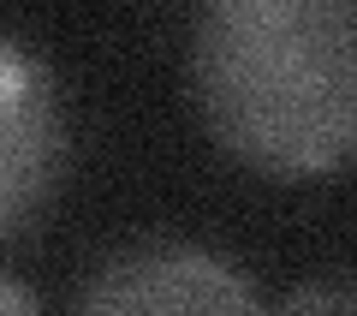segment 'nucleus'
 I'll list each match as a JSON object with an SVG mask.
<instances>
[{
	"label": "nucleus",
	"mask_w": 357,
	"mask_h": 316,
	"mask_svg": "<svg viewBox=\"0 0 357 316\" xmlns=\"http://www.w3.org/2000/svg\"><path fill=\"white\" fill-rule=\"evenodd\" d=\"M280 316H357V275L333 268V275H310L286 292Z\"/></svg>",
	"instance_id": "20e7f679"
},
{
	"label": "nucleus",
	"mask_w": 357,
	"mask_h": 316,
	"mask_svg": "<svg viewBox=\"0 0 357 316\" xmlns=\"http://www.w3.org/2000/svg\"><path fill=\"white\" fill-rule=\"evenodd\" d=\"M60 173H66L60 78L24 42L0 36V233L36 221Z\"/></svg>",
	"instance_id": "7ed1b4c3"
},
{
	"label": "nucleus",
	"mask_w": 357,
	"mask_h": 316,
	"mask_svg": "<svg viewBox=\"0 0 357 316\" xmlns=\"http://www.w3.org/2000/svg\"><path fill=\"white\" fill-rule=\"evenodd\" d=\"M77 316H268V304L220 251L191 239H137L89 268Z\"/></svg>",
	"instance_id": "f03ea898"
},
{
	"label": "nucleus",
	"mask_w": 357,
	"mask_h": 316,
	"mask_svg": "<svg viewBox=\"0 0 357 316\" xmlns=\"http://www.w3.org/2000/svg\"><path fill=\"white\" fill-rule=\"evenodd\" d=\"M0 316H48V310H42V304L30 299L24 287H18V280H6V275H0Z\"/></svg>",
	"instance_id": "39448f33"
},
{
	"label": "nucleus",
	"mask_w": 357,
	"mask_h": 316,
	"mask_svg": "<svg viewBox=\"0 0 357 316\" xmlns=\"http://www.w3.org/2000/svg\"><path fill=\"white\" fill-rule=\"evenodd\" d=\"M191 84L244 167L310 179L357 161V0H220L197 18Z\"/></svg>",
	"instance_id": "f257e3e1"
}]
</instances>
